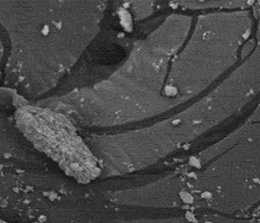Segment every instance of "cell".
<instances>
[{
  "label": "cell",
  "mask_w": 260,
  "mask_h": 223,
  "mask_svg": "<svg viewBox=\"0 0 260 223\" xmlns=\"http://www.w3.org/2000/svg\"><path fill=\"white\" fill-rule=\"evenodd\" d=\"M56 1L0 2V23L11 43L6 78L22 94L48 92L79 51L85 18L80 14L83 10Z\"/></svg>",
  "instance_id": "6da1fadb"
},
{
  "label": "cell",
  "mask_w": 260,
  "mask_h": 223,
  "mask_svg": "<svg viewBox=\"0 0 260 223\" xmlns=\"http://www.w3.org/2000/svg\"><path fill=\"white\" fill-rule=\"evenodd\" d=\"M15 122L27 140L69 176L87 181L98 175L95 158L59 111L50 107L24 106L16 112Z\"/></svg>",
  "instance_id": "7a4b0ae2"
},
{
  "label": "cell",
  "mask_w": 260,
  "mask_h": 223,
  "mask_svg": "<svg viewBox=\"0 0 260 223\" xmlns=\"http://www.w3.org/2000/svg\"><path fill=\"white\" fill-rule=\"evenodd\" d=\"M180 198L183 201L184 203H192V200H193L192 196L190 194L186 193V192L180 194Z\"/></svg>",
  "instance_id": "3957f363"
},
{
  "label": "cell",
  "mask_w": 260,
  "mask_h": 223,
  "mask_svg": "<svg viewBox=\"0 0 260 223\" xmlns=\"http://www.w3.org/2000/svg\"><path fill=\"white\" fill-rule=\"evenodd\" d=\"M186 218L191 222H197V219L195 217V215L192 214L191 212H187L186 214Z\"/></svg>",
  "instance_id": "277c9868"
},
{
  "label": "cell",
  "mask_w": 260,
  "mask_h": 223,
  "mask_svg": "<svg viewBox=\"0 0 260 223\" xmlns=\"http://www.w3.org/2000/svg\"><path fill=\"white\" fill-rule=\"evenodd\" d=\"M211 196H212V195H211L210 193H205L204 195H202V197L209 199V198H211Z\"/></svg>",
  "instance_id": "5b68a950"
},
{
  "label": "cell",
  "mask_w": 260,
  "mask_h": 223,
  "mask_svg": "<svg viewBox=\"0 0 260 223\" xmlns=\"http://www.w3.org/2000/svg\"><path fill=\"white\" fill-rule=\"evenodd\" d=\"M0 223H10L8 221H6V220H2V219H0Z\"/></svg>",
  "instance_id": "8992f818"
},
{
  "label": "cell",
  "mask_w": 260,
  "mask_h": 223,
  "mask_svg": "<svg viewBox=\"0 0 260 223\" xmlns=\"http://www.w3.org/2000/svg\"><path fill=\"white\" fill-rule=\"evenodd\" d=\"M207 223H213V222H209V221H208V222H207Z\"/></svg>",
  "instance_id": "52a82bcc"
}]
</instances>
